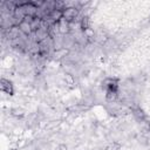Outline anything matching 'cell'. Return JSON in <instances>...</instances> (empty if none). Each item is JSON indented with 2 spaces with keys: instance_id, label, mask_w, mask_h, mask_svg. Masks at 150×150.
Listing matches in <instances>:
<instances>
[{
  "instance_id": "obj_1",
  "label": "cell",
  "mask_w": 150,
  "mask_h": 150,
  "mask_svg": "<svg viewBox=\"0 0 150 150\" xmlns=\"http://www.w3.org/2000/svg\"><path fill=\"white\" fill-rule=\"evenodd\" d=\"M63 16L67 19V20H71L76 16V9L73 8V7H69V8H64L63 11Z\"/></svg>"
},
{
  "instance_id": "obj_2",
  "label": "cell",
  "mask_w": 150,
  "mask_h": 150,
  "mask_svg": "<svg viewBox=\"0 0 150 150\" xmlns=\"http://www.w3.org/2000/svg\"><path fill=\"white\" fill-rule=\"evenodd\" d=\"M19 29L23 33H29L32 30V27H30V22L28 21H21L20 25H19Z\"/></svg>"
},
{
  "instance_id": "obj_3",
  "label": "cell",
  "mask_w": 150,
  "mask_h": 150,
  "mask_svg": "<svg viewBox=\"0 0 150 150\" xmlns=\"http://www.w3.org/2000/svg\"><path fill=\"white\" fill-rule=\"evenodd\" d=\"M1 89H2L5 93L11 94V93H12V86H11V82L7 81V80H5V79H2V81H1Z\"/></svg>"
},
{
  "instance_id": "obj_4",
  "label": "cell",
  "mask_w": 150,
  "mask_h": 150,
  "mask_svg": "<svg viewBox=\"0 0 150 150\" xmlns=\"http://www.w3.org/2000/svg\"><path fill=\"white\" fill-rule=\"evenodd\" d=\"M81 26H82V28H88V19L87 18H83L82 19V21H81Z\"/></svg>"
}]
</instances>
